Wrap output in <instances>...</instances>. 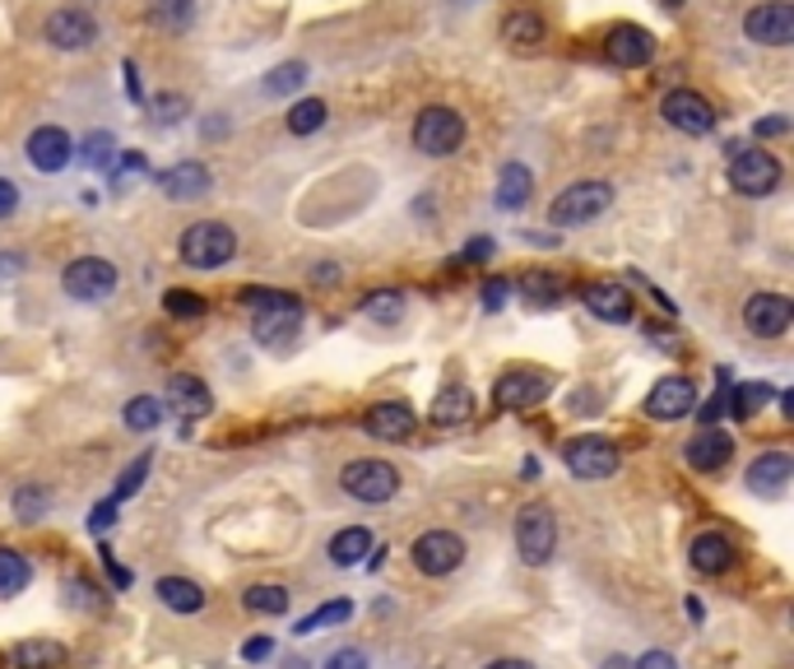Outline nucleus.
I'll return each mask as SVG.
<instances>
[{"label":"nucleus","mask_w":794,"mask_h":669,"mask_svg":"<svg viewBox=\"0 0 794 669\" xmlns=\"http://www.w3.org/2000/svg\"><path fill=\"white\" fill-rule=\"evenodd\" d=\"M687 562H693V572H702V577H721L734 562V545L721 530H702L693 545H687Z\"/></svg>","instance_id":"6ab92c4d"},{"label":"nucleus","mask_w":794,"mask_h":669,"mask_svg":"<svg viewBox=\"0 0 794 669\" xmlns=\"http://www.w3.org/2000/svg\"><path fill=\"white\" fill-rule=\"evenodd\" d=\"M529 191H535V172L525 163H507L497 172V210H520Z\"/></svg>","instance_id":"cd10ccee"},{"label":"nucleus","mask_w":794,"mask_h":669,"mask_svg":"<svg viewBox=\"0 0 794 669\" xmlns=\"http://www.w3.org/2000/svg\"><path fill=\"white\" fill-rule=\"evenodd\" d=\"M659 112H665V121L674 126V131H683V136L716 131V108H711L697 89H669L665 102H659Z\"/></svg>","instance_id":"9d476101"},{"label":"nucleus","mask_w":794,"mask_h":669,"mask_svg":"<svg viewBox=\"0 0 794 669\" xmlns=\"http://www.w3.org/2000/svg\"><path fill=\"white\" fill-rule=\"evenodd\" d=\"M140 172H145V153H126V163L117 168L112 187H117V191H126V182H130V177H140Z\"/></svg>","instance_id":"864d4df0"},{"label":"nucleus","mask_w":794,"mask_h":669,"mask_svg":"<svg viewBox=\"0 0 794 669\" xmlns=\"http://www.w3.org/2000/svg\"><path fill=\"white\" fill-rule=\"evenodd\" d=\"M790 131V121L785 117H766V121H757V136H785Z\"/></svg>","instance_id":"e2e57ef3"},{"label":"nucleus","mask_w":794,"mask_h":669,"mask_svg":"<svg viewBox=\"0 0 794 669\" xmlns=\"http://www.w3.org/2000/svg\"><path fill=\"white\" fill-rule=\"evenodd\" d=\"M47 507H51V493H47L42 483H23V488H14V517H19L23 526L42 521V517H47Z\"/></svg>","instance_id":"e433bc0d"},{"label":"nucleus","mask_w":794,"mask_h":669,"mask_svg":"<svg viewBox=\"0 0 794 669\" xmlns=\"http://www.w3.org/2000/svg\"><path fill=\"white\" fill-rule=\"evenodd\" d=\"M558 549V521H553V511L544 502H529L520 507L516 517V553L529 562V568H544Z\"/></svg>","instance_id":"39448f33"},{"label":"nucleus","mask_w":794,"mask_h":669,"mask_svg":"<svg viewBox=\"0 0 794 669\" xmlns=\"http://www.w3.org/2000/svg\"><path fill=\"white\" fill-rule=\"evenodd\" d=\"M117 159V136L112 131H93L89 140H85V163L89 168H108Z\"/></svg>","instance_id":"c03bdc74"},{"label":"nucleus","mask_w":794,"mask_h":669,"mask_svg":"<svg viewBox=\"0 0 794 669\" xmlns=\"http://www.w3.org/2000/svg\"><path fill=\"white\" fill-rule=\"evenodd\" d=\"M794 321V302L785 293H753L744 302V326L757 334V340H776Z\"/></svg>","instance_id":"4468645a"},{"label":"nucleus","mask_w":794,"mask_h":669,"mask_svg":"<svg viewBox=\"0 0 794 669\" xmlns=\"http://www.w3.org/2000/svg\"><path fill=\"white\" fill-rule=\"evenodd\" d=\"M47 42L61 47V51H85V47L98 42V23L85 10H57L47 19Z\"/></svg>","instance_id":"f3484780"},{"label":"nucleus","mask_w":794,"mask_h":669,"mask_svg":"<svg viewBox=\"0 0 794 669\" xmlns=\"http://www.w3.org/2000/svg\"><path fill=\"white\" fill-rule=\"evenodd\" d=\"M632 669H678V660L669 651H646V656L632 660Z\"/></svg>","instance_id":"4d7b16f0"},{"label":"nucleus","mask_w":794,"mask_h":669,"mask_svg":"<svg viewBox=\"0 0 794 669\" xmlns=\"http://www.w3.org/2000/svg\"><path fill=\"white\" fill-rule=\"evenodd\" d=\"M209 182H215V177H209L205 163H177L158 177V191H163L168 200H200L209 191Z\"/></svg>","instance_id":"412c9836"},{"label":"nucleus","mask_w":794,"mask_h":669,"mask_svg":"<svg viewBox=\"0 0 794 669\" xmlns=\"http://www.w3.org/2000/svg\"><path fill=\"white\" fill-rule=\"evenodd\" d=\"M321 669H373V660H367V651H358V647H339Z\"/></svg>","instance_id":"09e8293b"},{"label":"nucleus","mask_w":794,"mask_h":669,"mask_svg":"<svg viewBox=\"0 0 794 669\" xmlns=\"http://www.w3.org/2000/svg\"><path fill=\"white\" fill-rule=\"evenodd\" d=\"M484 256H493V242H488V238H474V242H469V251L460 256V261H469V266H474V261H484Z\"/></svg>","instance_id":"680f3d73"},{"label":"nucleus","mask_w":794,"mask_h":669,"mask_svg":"<svg viewBox=\"0 0 794 669\" xmlns=\"http://www.w3.org/2000/svg\"><path fill=\"white\" fill-rule=\"evenodd\" d=\"M604 669H632V660H627V656H608Z\"/></svg>","instance_id":"338daca9"},{"label":"nucleus","mask_w":794,"mask_h":669,"mask_svg":"<svg viewBox=\"0 0 794 669\" xmlns=\"http://www.w3.org/2000/svg\"><path fill=\"white\" fill-rule=\"evenodd\" d=\"M484 669H535L529 660H516V656H502V660H488Z\"/></svg>","instance_id":"0e129e2a"},{"label":"nucleus","mask_w":794,"mask_h":669,"mask_svg":"<svg viewBox=\"0 0 794 669\" xmlns=\"http://www.w3.org/2000/svg\"><path fill=\"white\" fill-rule=\"evenodd\" d=\"M168 405L177 409V415L196 419V415H209V409H215V396H209V386H205L200 377L177 372V377L168 381Z\"/></svg>","instance_id":"4be33fe9"},{"label":"nucleus","mask_w":794,"mask_h":669,"mask_svg":"<svg viewBox=\"0 0 794 669\" xmlns=\"http://www.w3.org/2000/svg\"><path fill=\"white\" fill-rule=\"evenodd\" d=\"M10 665L14 669H61L66 665V647L51 637H29L19 641V647L10 651Z\"/></svg>","instance_id":"a878e982"},{"label":"nucleus","mask_w":794,"mask_h":669,"mask_svg":"<svg viewBox=\"0 0 794 669\" xmlns=\"http://www.w3.org/2000/svg\"><path fill=\"white\" fill-rule=\"evenodd\" d=\"M19 274H23V256L0 251V284H10V279H19Z\"/></svg>","instance_id":"bf43d9fd"},{"label":"nucleus","mask_w":794,"mask_h":669,"mask_svg":"<svg viewBox=\"0 0 794 669\" xmlns=\"http://www.w3.org/2000/svg\"><path fill=\"white\" fill-rule=\"evenodd\" d=\"M520 289L529 298V307H558L567 298V284L558 274H548V270H535V274H525L520 279Z\"/></svg>","instance_id":"f704fd0d"},{"label":"nucleus","mask_w":794,"mask_h":669,"mask_svg":"<svg viewBox=\"0 0 794 669\" xmlns=\"http://www.w3.org/2000/svg\"><path fill=\"white\" fill-rule=\"evenodd\" d=\"M697 415H702V423H706V428H716V423H721V419L730 415V405H725V391H716V396H711V400H706V405L697 409Z\"/></svg>","instance_id":"603ef678"},{"label":"nucleus","mask_w":794,"mask_h":669,"mask_svg":"<svg viewBox=\"0 0 794 669\" xmlns=\"http://www.w3.org/2000/svg\"><path fill=\"white\" fill-rule=\"evenodd\" d=\"M19 210V187L14 182H6V177H0V219L6 214H14Z\"/></svg>","instance_id":"052dcab7"},{"label":"nucleus","mask_w":794,"mask_h":669,"mask_svg":"<svg viewBox=\"0 0 794 669\" xmlns=\"http://www.w3.org/2000/svg\"><path fill=\"white\" fill-rule=\"evenodd\" d=\"M145 14H149L153 29H163V33H187L191 23H196V0H149Z\"/></svg>","instance_id":"c85d7f7f"},{"label":"nucleus","mask_w":794,"mask_h":669,"mask_svg":"<svg viewBox=\"0 0 794 669\" xmlns=\"http://www.w3.org/2000/svg\"><path fill=\"white\" fill-rule=\"evenodd\" d=\"M744 33H748L753 42H762V47H785V42H794V6H790V0H766V6L748 10Z\"/></svg>","instance_id":"ddd939ff"},{"label":"nucleus","mask_w":794,"mask_h":669,"mask_svg":"<svg viewBox=\"0 0 794 669\" xmlns=\"http://www.w3.org/2000/svg\"><path fill=\"white\" fill-rule=\"evenodd\" d=\"M409 558H414V568L423 577H451L465 562V539L456 530H428V535L414 539Z\"/></svg>","instance_id":"423d86ee"},{"label":"nucleus","mask_w":794,"mask_h":669,"mask_svg":"<svg viewBox=\"0 0 794 669\" xmlns=\"http://www.w3.org/2000/svg\"><path fill=\"white\" fill-rule=\"evenodd\" d=\"M326 117H330V108H326L321 98H302V102L288 108V131H294V136H311V131H321V126H326Z\"/></svg>","instance_id":"c9c22d12"},{"label":"nucleus","mask_w":794,"mask_h":669,"mask_svg":"<svg viewBox=\"0 0 794 669\" xmlns=\"http://www.w3.org/2000/svg\"><path fill=\"white\" fill-rule=\"evenodd\" d=\"M29 163L38 172H61L70 163V136L61 131V126H38V131L29 136Z\"/></svg>","instance_id":"aec40b11"},{"label":"nucleus","mask_w":794,"mask_h":669,"mask_svg":"<svg viewBox=\"0 0 794 669\" xmlns=\"http://www.w3.org/2000/svg\"><path fill=\"white\" fill-rule=\"evenodd\" d=\"M66 590H70V605H79V609H85V605H89V609H98V605H102V600H98V590H93V586H85V581H70Z\"/></svg>","instance_id":"13d9d810"},{"label":"nucleus","mask_w":794,"mask_h":669,"mask_svg":"<svg viewBox=\"0 0 794 669\" xmlns=\"http://www.w3.org/2000/svg\"><path fill=\"white\" fill-rule=\"evenodd\" d=\"M98 558H102V568H108V577H112V586H117V590H126L130 581H136V577H130V572L121 568V562L112 558V549H98Z\"/></svg>","instance_id":"5fc2aeb1"},{"label":"nucleus","mask_w":794,"mask_h":669,"mask_svg":"<svg viewBox=\"0 0 794 669\" xmlns=\"http://www.w3.org/2000/svg\"><path fill=\"white\" fill-rule=\"evenodd\" d=\"M242 605L251 613H265V619H279V613H288V590L284 586H251Z\"/></svg>","instance_id":"58836bf2"},{"label":"nucleus","mask_w":794,"mask_h":669,"mask_svg":"<svg viewBox=\"0 0 794 669\" xmlns=\"http://www.w3.org/2000/svg\"><path fill=\"white\" fill-rule=\"evenodd\" d=\"M580 302H586L599 321H614V326H623L632 317V293L623 284H590Z\"/></svg>","instance_id":"393cba45"},{"label":"nucleus","mask_w":794,"mask_h":669,"mask_svg":"<svg viewBox=\"0 0 794 669\" xmlns=\"http://www.w3.org/2000/svg\"><path fill=\"white\" fill-rule=\"evenodd\" d=\"M502 33H507L516 47H539L544 42V19L535 10H516V14H507V23H502Z\"/></svg>","instance_id":"4c0bfd02"},{"label":"nucleus","mask_w":794,"mask_h":669,"mask_svg":"<svg viewBox=\"0 0 794 669\" xmlns=\"http://www.w3.org/2000/svg\"><path fill=\"white\" fill-rule=\"evenodd\" d=\"M121 74H126V93H130V98H136V102H140V80H136V66H130V61H126V66H121Z\"/></svg>","instance_id":"69168bd1"},{"label":"nucleus","mask_w":794,"mask_h":669,"mask_svg":"<svg viewBox=\"0 0 794 669\" xmlns=\"http://www.w3.org/2000/svg\"><path fill=\"white\" fill-rule=\"evenodd\" d=\"M307 84V66L302 61H284V66H275L270 74H265V93H294V89H302Z\"/></svg>","instance_id":"79ce46f5"},{"label":"nucleus","mask_w":794,"mask_h":669,"mask_svg":"<svg viewBox=\"0 0 794 669\" xmlns=\"http://www.w3.org/2000/svg\"><path fill=\"white\" fill-rule=\"evenodd\" d=\"M730 187L738 196H772L781 187V163L766 149H734L730 163Z\"/></svg>","instance_id":"0eeeda50"},{"label":"nucleus","mask_w":794,"mask_h":669,"mask_svg":"<svg viewBox=\"0 0 794 669\" xmlns=\"http://www.w3.org/2000/svg\"><path fill=\"white\" fill-rule=\"evenodd\" d=\"M237 256V233L219 219H205V223H191L187 233H181V261L191 270H219Z\"/></svg>","instance_id":"f257e3e1"},{"label":"nucleus","mask_w":794,"mask_h":669,"mask_svg":"<svg viewBox=\"0 0 794 669\" xmlns=\"http://www.w3.org/2000/svg\"><path fill=\"white\" fill-rule=\"evenodd\" d=\"M548 391H553L548 372L516 368V372H502V377L493 381V405H497V409H535Z\"/></svg>","instance_id":"9b49d317"},{"label":"nucleus","mask_w":794,"mask_h":669,"mask_svg":"<svg viewBox=\"0 0 794 669\" xmlns=\"http://www.w3.org/2000/svg\"><path fill=\"white\" fill-rule=\"evenodd\" d=\"M790 475H794V460L785 451H766L748 466V488L753 493H781V488L790 483Z\"/></svg>","instance_id":"5701e85b"},{"label":"nucleus","mask_w":794,"mask_h":669,"mask_svg":"<svg viewBox=\"0 0 794 669\" xmlns=\"http://www.w3.org/2000/svg\"><path fill=\"white\" fill-rule=\"evenodd\" d=\"M61 284H66V293L75 302H102V298H112V289H117V266L102 261V256H79V261L66 266Z\"/></svg>","instance_id":"6e6552de"},{"label":"nucleus","mask_w":794,"mask_h":669,"mask_svg":"<svg viewBox=\"0 0 794 669\" xmlns=\"http://www.w3.org/2000/svg\"><path fill=\"white\" fill-rule=\"evenodd\" d=\"M112 521H117V498H108V502H98V507L89 511V530H93V535H102V530H112Z\"/></svg>","instance_id":"8fccbe9b"},{"label":"nucleus","mask_w":794,"mask_h":669,"mask_svg":"<svg viewBox=\"0 0 794 669\" xmlns=\"http://www.w3.org/2000/svg\"><path fill=\"white\" fill-rule=\"evenodd\" d=\"M363 312L373 317V321H400V312H405V293H395V289L373 293V298L363 302Z\"/></svg>","instance_id":"37998d69"},{"label":"nucleus","mask_w":794,"mask_h":669,"mask_svg":"<svg viewBox=\"0 0 794 669\" xmlns=\"http://www.w3.org/2000/svg\"><path fill=\"white\" fill-rule=\"evenodd\" d=\"M153 596L163 600L172 613H200L205 609V590L196 581H187V577H158Z\"/></svg>","instance_id":"bb28decb"},{"label":"nucleus","mask_w":794,"mask_h":669,"mask_svg":"<svg viewBox=\"0 0 794 669\" xmlns=\"http://www.w3.org/2000/svg\"><path fill=\"white\" fill-rule=\"evenodd\" d=\"M242 302L251 307V312H275V307H302L294 293H284V289H247Z\"/></svg>","instance_id":"a18cd8bd"},{"label":"nucleus","mask_w":794,"mask_h":669,"mask_svg":"<svg viewBox=\"0 0 794 669\" xmlns=\"http://www.w3.org/2000/svg\"><path fill=\"white\" fill-rule=\"evenodd\" d=\"M275 656V637H251L247 647H242V660L247 665H260V660H270Z\"/></svg>","instance_id":"3c124183"},{"label":"nucleus","mask_w":794,"mask_h":669,"mask_svg":"<svg viewBox=\"0 0 794 669\" xmlns=\"http://www.w3.org/2000/svg\"><path fill=\"white\" fill-rule=\"evenodd\" d=\"M659 6H669V10H674V6H683V0H659Z\"/></svg>","instance_id":"774afa93"},{"label":"nucleus","mask_w":794,"mask_h":669,"mask_svg":"<svg viewBox=\"0 0 794 669\" xmlns=\"http://www.w3.org/2000/svg\"><path fill=\"white\" fill-rule=\"evenodd\" d=\"M693 409H697L693 377H665V381H655L646 396V419H655V423H674L683 415H693Z\"/></svg>","instance_id":"f8f14e48"},{"label":"nucleus","mask_w":794,"mask_h":669,"mask_svg":"<svg viewBox=\"0 0 794 669\" xmlns=\"http://www.w3.org/2000/svg\"><path fill=\"white\" fill-rule=\"evenodd\" d=\"M730 456H734V437L721 432V428H706L697 432L693 442H687V466H693L697 475H716L730 466Z\"/></svg>","instance_id":"a211bd4d"},{"label":"nucleus","mask_w":794,"mask_h":669,"mask_svg":"<svg viewBox=\"0 0 794 669\" xmlns=\"http://www.w3.org/2000/svg\"><path fill=\"white\" fill-rule=\"evenodd\" d=\"M349 619H354V600H330V605H321V609H311L307 619H298L294 632H298V637H311V632L339 628V623H349Z\"/></svg>","instance_id":"72a5a7b5"},{"label":"nucleus","mask_w":794,"mask_h":669,"mask_svg":"<svg viewBox=\"0 0 794 669\" xmlns=\"http://www.w3.org/2000/svg\"><path fill=\"white\" fill-rule=\"evenodd\" d=\"M469 415H474V396H469V386H460V381L456 386H441L433 409H428V419L437 428H460Z\"/></svg>","instance_id":"b1692460"},{"label":"nucleus","mask_w":794,"mask_h":669,"mask_svg":"<svg viewBox=\"0 0 794 669\" xmlns=\"http://www.w3.org/2000/svg\"><path fill=\"white\" fill-rule=\"evenodd\" d=\"M507 279H488V284H484V307H488V312H497V307H507Z\"/></svg>","instance_id":"6e6d98bb"},{"label":"nucleus","mask_w":794,"mask_h":669,"mask_svg":"<svg viewBox=\"0 0 794 669\" xmlns=\"http://www.w3.org/2000/svg\"><path fill=\"white\" fill-rule=\"evenodd\" d=\"M302 307H275V312H256V340L260 345H279L298 330Z\"/></svg>","instance_id":"2f4dec72"},{"label":"nucleus","mask_w":794,"mask_h":669,"mask_svg":"<svg viewBox=\"0 0 794 669\" xmlns=\"http://www.w3.org/2000/svg\"><path fill=\"white\" fill-rule=\"evenodd\" d=\"M465 144V121L460 112L451 108H423L418 121H414V149L428 153V159H446V153H456Z\"/></svg>","instance_id":"20e7f679"},{"label":"nucleus","mask_w":794,"mask_h":669,"mask_svg":"<svg viewBox=\"0 0 794 669\" xmlns=\"http://www.w3.org/2000/svg\"><path fill=\"white\" fill-rule=\"evenodd\" d=\"M163 307H168L172 317H181V321L205 317V298H200V293H191V289H172V293L163 298Z\"/></svg>","instance_id":"49530a36"},{"label":"nucleus","mask_w":794,"mask_h":669,"mask_svg":"<svg viewBox=\"0 0 794 669\" xmlns=\"http://www.w3.org/2000/svg\"><path fill=\"white\" fill-rule=\"evenodd\" d=\"M339 488L349 498L358 502H390L395 493H400V470L390 466V460H377V456H367V460H349L339 475Z\"/></svg>","instance_id":"f03ea898"},{"label":"nucleus","mask_w":794,"mask_h":669,"mask_svg":"<svg viewBox=\"0 0 794 669\" xmlns=\"http://www.w3.org/2000/svg\"><path fill=\"white\" fill-rule=\"evenodd\" d=\"M772 396H776V391H772L766 381H738L734 391H725V405H730V415H734V419H753Z\"/></svg>","instance_id":"473e14b6"},{"label":"nucleus","mask_w":794,"mask_h":669,"mask_svg":"<svg viewBox=\"0 0 794 669\" xmlns=\"http://www.w3.org/2000/svg\"><path fill=\"white\" fill-rule=\"evenodd\" d=\"M187 108H191V102L181 98V93H163V98L153 102V117L163 121V126H172V121H181V117H187Z\"/></svg>","instance_id":"de8ad7c7"},{"label":"nucleus","mask_w":794,"mask_h":669,"mask_svg":"<svg viewBox=\"0 0 794 669\" xmlns=\"http://www.w3.org/2000/svg\"><path fill=\"white\" fill-rule=\"evenodd\" d=\"M363 428H367V437H377V442H405L418 428V415L405 400H381L363 415Z\"/></svg>","instance_id":"2eb2a0df"},{"label":"nucleus","mask_w":794,"mask_h":669,"mask_svg":"<svg viewBox=\"0 0 794 669\" xmlns=\"http://www.w3.org/2000/svg\"><path fill=\"white\" fill-rule=\"evenodd\" d=\"M608 204H614V187H608V182H576V187H567L563 196H553L548 223H553V228H580V223L599 219Z\"/></svg>","instance_id":"7ed1b4c3"},{"label":"nucleus","mask_w":794,"mask_h":669,"mask_svg":"<svg viewBox=\"0 0 794 669\" xmlns=\"http://www.w3.org/2000/svg\"><path fill=\"white\" fill-rule=\"evenodd\" d=\"M29 581H33V562L23 558L19 549H0V600L23 596Z\"/></svg>","instance_id":"7c9ffc66"},{"label":"nucleus","mask_w":794,"mask_h":669,"mask_svg":"<svg viewBox=\"0 0 794 669\" xmlns=\"http://www.w3.org/2000/svg\"><path fill=\"white\" fill-rule=\"evenodd\" d=\"M563 460L576 479H608L623 466V456L608 437H572V442L563 447Z\"/></svg>","instance_id":"1a4fd4ad"},{"label":"nucleus","mask_w":794,"mask_h":669,"mask_svg":"<svg viewBox=\"0 0 794 669\" xmlns=\"http://www.w3.org/2000/svg\"><path fill=\"white\" fill-rule=\"evenodd\" d=\"M367 553H373V530H363V526H349V530H339L330 539V562L335 568H354V562H363Z\"/></svg>","instance_id":"c756f323"},{"label":"nucleus","mask_w":794,"mask_h":669,"mask_svg":"<svg viewBox=\"0 0 794 669\" xmlns=\"http://www.w3.org/2000/svg\"><path fill=\"white\" fill-rule=\"evenodd\" d=\"M158 423H163V400L136 396V400L126 405V428H130V432H153Z\"/></svg>","instance_id":"ea45409f"},{"label":"nucleus","mask_w":794,"mask_h":669,"mask_svg":"<svg viewBox=\"0 0 794 669\" xmlns=\"http://www.w3.org/2000/svg\"><path fill=\"white\" fill-rule=\"evenodd\" d=\"M149 470H153V451H140L130 466L121 470V479H117V502H126V498H136L140 488H145V479H149Z\"/></svg>","instance_id":"a19ab883"},{"label":"nucleus","mask_w":794,"mask_h":669,"mask_svg":"<svg viewBox=\"0 0 794 669\" xmlns=\"http://www.w3.org/2000/svg\"><path fill=\"white\" fill-rule=\"evenodd\" d=\"M604 57L623 70L646 66L655 57V38L642 29V23H618V29H608V38H604Z\"/></svg>","instance_id":"dca6fc26"}]
</instances>
